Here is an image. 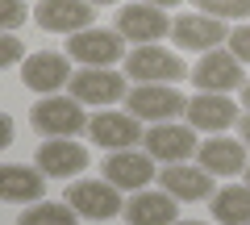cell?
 <instances>
[{"instance_id":"cell-11","label":"cell","mask_w":250,"mask_h":225,"mask_svg":"<svg viewBox=\"0 0 250 225\" xmlns=\"http://www.w3.org/2000/svg\"><path fill=\"white\" fill-rule=\"evenodd\" d=\"M34 21L38 29H46V34H83V29H92V21H96V13H92L88 0H42L34 9Z\"/></svg>"},{"instance_id":"cell-2","label":"cell","mask_w":250,"mask_h":225,"mask_svg":"<svg viewBox=\"0 0 250 225\" xmlns=\"http://www.w3.org/2000/svg\"><path fill=\"white\" fill-rule=\"evenodd\" d=\"M125 113H134L138 121H175L179 113H188V96L175 83H138L125 96Z\"/></svg>"},{"instance_id":"cell-15","label":"cell","mask_w":250,"mask_h":225,"mask_svg":"<svg viewBox=\"0 0 250 225\" xmlns=\"http://www.w3.org/2000/svg\"><path fill=\"white\" fill-rule=\"evenodd\" d=\"M83 167H88V150L75 138H46L38 146V171L50 175V180H71Z\"/></svg>"},{"instance_id":"cell-26","label":"cell","mask_w":250,"mask_h":225,"mask_svg":"<svg viewBox=\"0 0 250 225\" xmlns=\"http://www.w3.org/2000/svg\"><path fill=\"white\" fill-rule=\"evenodd\" d=\"M233 50V59L238 63H250V25H238V29H229V42H225Z\"/></svg>"},{"instance_id":"cell-28","label":"cell","mask_w":250,"mask_h":225,"mask_svg":"<svg viewBox=\"0 0 250 225\" xmlns=\"http://www.w3.org/2000/svg\"><path fill=\"white\" fill-rule=\"evenodd\" d=\"M13 138H17V121L4 113V146H13Z\"/></svg>"},{"instance_id":"cell-18","label":"cell","mask_w":250,"mask_h":225,"mask_svg":"<svg viewBox=\"0 0 250 225\" xmlns=\"http://www.w3.org/2000/svg\"><path fill=\"white\" fill-rule=\"evenodd\" d=\"M125 225H175L179 221V200L171 192H134L125 200Z\"/></svg>"},{"instance_id":"cell-22","label":"cell","mask_w":250,"mask_h":225,"mask_svg":"<svg viewBox=\"0 0 250 225\" xmlns=\"http://www.w3.org/2000/svg\"><path fill=\"white\" fill-rule=\"evenodd\" d=\"M17 225H80V213L59 200H38L17 217Z\"/></svg>"},{"instance_id":"cell-20","label":"cell","mask_w":250,"mask_h":225,"mask_svg":"<svg viewBox=\"0 0 250 225\" xmlns=\"http://www.w3.org/2000/svg\"><path fill=\"white\" fill-rule=\"evenodd\" d=\"M42 192H46V180L38 167H21V163L0 167V200L4 205H38Z\"/></svg>"},{"instance_id":"cell-31","label":"cell","mask_w":250,"mask_h":225,"mask_svg":"<svg viewBox=\"0 0 250 225\" xmlns=\"http://www.w3.org/2000/svg\"><path fill=\"white\" fill-rule=\"evenodd\" d=\"M88 4H117V0H88Z\"/></svg>"},{"instance_id":"cell-9","label":"cell","mask_w":250,"mask_h":225,"mask_svg":"<svg viewBox=\"0 0 250 225\" xmlns=\"http://www.w3.org/2000/svg\"><path fill=\"white\" fill-rule=\"evenodd\" d=\"M71 96L80 100V104H117V100H125L129 92H125V75H117L113 67H83V71L71 75Z\"/></svg>"},{"instance_id":"cell-27","label":"cell","mask_w":250,"mask_h":225,"mask_svg":"<svg viewBox=\"0 0 250 225\" xmlns=\"http://www.w3.org/2000/svg\"><path fill=\"white\" fill-rule=\"evenodd\" d=\"M238 134H242V142H246V150H250V113L238 117Z\"/></svg>"},{"instance_id":"cell-7","label":"cell","mask_w":250,"mask_h":225,"mask_svg":"<svg viewBox=\"0 0 250 225\" xmlns=\"http://www.w3.org/2000/svg\"><path fill=\"white\" fill-rule=\"evenodd\" d=\"M167 29H171L167 13H163L159 4H146V0H134V4H125V9L117 13V34H121L125 42H134V46H154Z\"/></svg>"},{"instance_id":"cell-23","label":"cell","mask_w":250,"mask_h":225,"mask_svg":"<svg viewBox=\"0 0 250 225\" xmlns=\"http://www.w3.org/2000/svg\"><path fill=\"white\" fill-rule=\"evenodd\" d=\"M196 13H208L217 21H242L250 17V0H192Z\"/></svg>"},{"instance_id":"cell-8","label":"cell","mask_w":250,"mask_h":225,"mask_svg":"<svg viewBox=\"0 0 250 225\" xmlns=\"http://www.w3.org/2000/svg\"><path fill=\"white\" fill-rule=\"evenodd\" d=\"M171 38H175L179 50L208 54V50H217L221 42H229V29H225V21L208 17V13H184V17L171 21Z\"/></svg>"},{"instance_id":"cell-29","label":"cell","mask_w":250,"mask_h":225,"mask_svg":"<svg viewBox=\"0 0 250 225\" xmlns=\"http://www.w3.org/2000/svg\"><path fill=\"white\" fill-rule=\"evenodd\" d=\"M242 104H246V113H250V80L242 83Z\"/></svg>"},{"instance_id":"cell-1","label":"cell","mask_w":250,"mask_h":225,"mask_svg":"<svg viewBox=\"0 0 250 225\" xmlns=\"http://www.w3.org/2000/svg\"><path fill=\"white\" fill-rule=\"evenodd\" d=\"M88 113L75 96H42L29 113V125L38 129L42 138H75V134H88Z\"/></svg>"},{"instance_id":"cell-14","label":"cell","mask_w":250,"mask_h":225,"mask_svg":"<svg viewBox=\"0 0 250 225\" xmlns=\"http://www.w3.org/2000/svg\"><path fill=\"white\" fill-rule=\"evenodd\" d=\"M21 83L29 92H42V96H59L62 83H71V71H67V59L59 50H38L21 63Z\"/></svg>"},{"instance_id":"cell-19","label":"cell","mask_w":250,"mask_h":225,"mask_svg":"<svg viewBox=\"0 0 250 225\" xmlns=\"http://www.w3.org/2000/svg\"><path fill=\"white\" fill-rule=\"evenodd\" d=\"M196 163L208 175H242L250 167L246 163V142H242V138L238 142H233V138H208V142H200Z\"/></svg>"},{"instance_id":"cell-32","label":"cell","mask_w":250,"mask_h":225,"mask_svg":"<svg viewBox=\"0 0 250 225\" xmlns=\"http://www.w3.org/2000/svg\"><path fill=\"white\" fill-rule=\"evenodd\" d=\"M175 225H205V221H175Z\"/></svg>"},{"instance_id":"cell-16","label":"cell","mask_w":250,"mask_h":225,"mask_svg":"<svg viewBox=\"0 0 250 225\" xmlns=\"http://www.w3.org/2000/svg\"><path fill=\"white\" fill-rule=\"evenodd\" d=\"M188 125L200 129V134H221V129H229L233 121H238V108H233L229 96H221V92H196V96L188 100Z\"/></svg>"},{"instance_id":"cell-24","label":"cell","mask_w":250,"mask_h":225,"mask_svg":"<svg viewBox=\"0 0 250 225\" xmlns=\"http://www.w3.org/2000/svg\"><path fill=\"white\" fill-rule=\"evenodd\" d=\"M25 21H29L25 0H0V25H4V34H17Z\"/></svg>"},{"instance_id":"cell-25","label":"cell","mask_w":250,"mask_h":225,"mask_svg":"<svg viewBox=\"0 0 250 225\" xmlns=\"http://www.w3.org/2000/svg\"><path fill=\"white\" fill-rule=\"evenodd\" d=\"M29 54H25V42L17 34H4L0 38V67H21Z\"/></svg>"},{"instance_id":"cell-13","label":"cell","mask_w":250,"mask_h":225,"mask_svg":"<svg viewBox=\"0 0 250 225\" xmlns=\"http://www.w3.org/2000/svg\"><path fill=\"white\" fill-rule=\"evenodd\" d=\"M159 188L171 192L175 200H213L217 184L200 163H171L159 171Z\"/></svg>"},{"instance_id":"cell-12","label":"cell","mask_w":250,"mask_h":225,"mask_svg":"<svg viewBox=\"0 0 250 225\" xmlns=\"http://www.w3.org/2000/svg\"><path fill=\"white\" fill-rule=\"evenodd\" d=\"M100 175H104L108 184H117L121 192H142L150 180H159L154 175V159L150 154H138V150H113L104 159V167H100Z\"/></svg>"},{"instance_id":"cell-6","label":"cell","mask_w":250,"mask_h":225,"mask_svg":"<svg viewBox=\"0 0 250 225\" xmlns=\"http://www.w3.org/2000/svg\"><path fill=\"white\" fill-rule=\"evenodd\" d=\"M67 54L71 59H80L83 67H113L125 59V38L117 34V29H83V34H71L67 38Z\"/></svg>"},{"instance_id":"cell-3","label":"cell","mask_w":250,"mask_h":225,"mask_svg":"<svg viewBox=\"0 0 250 225\" xmlns=\"http://www.w3.org/2000/svg\"><path fill=\"white\" fill-rule=\"evenodd\" d=\"M67 205L80 217H88V221H113V217L125 213L121 188L108 184V180H75V184H67Z\"/></svg>"},{"instance_id":"cell-33","label":"cell","mask_w":250,"mask_h":225,"mask_svg":"<svg viewBox=\"0 0 250 225\" xmlns=\"http://www.w3.org/2000/svg\"><path fill=\"white\" fill-rule=\"evenodd\" d=\"M246 184H250V167H246Z\"/></svg>"},{"instance_id":"cell-5","label":"cell","mask_w":250,"mask_h":225,"mask_svg":"<svg viewBox=\"0 0 250 225\" xmlns=\"http://www.w3.org/2000/svg\"><path fill=\"white\" fill-rule=\"evenodd\" d=\"M146 154H150L154 163H163V167H171V163H188L192 154L200 150L196 142V129L192 125H175V121H159V125L146 129L142 138Z\"/></svg>"},{"instance_id":"cell-10","label":"cell","mask_w":250,"mask_h":225,"mask_svg":"<svg viewBox=\"0 0 250 225\" xmlns=\"http://www.w3.org/2000/svg\"><path fill=\"white\" fill-rule=\"evenodd\" d=\"M192 83H196L200 92H221V96H229L233 88L242 92V83H246V75H242V63L233 59V50H208L200 54L196 71H192Z\"/></svg>"},{"instance_id":"cell-30","label":"cell","mask_w":250,"mask_h":225,"mask_svg":"<svg viewBox=\"0 0 250 225\" xmlns=\"http://www.w3.org/2000/svg\"><path fill=\"white\" fill-rule=\"evenodd\" d=\"M146 4H159V9H171V4H179V0H146Z\"/></svg>"},{"instance_id":"cell-4","label":"cell","mask_w":250,"mask_h":225,"mask_svg":"<svg viewBox=\"0 0 250 225\" xmlns=\"http://www.w3.org/2000/svg\"><path fill=\"white\" fill-rule=\"evenodd\" d=\"M125 75L138 83H175L188 75V63L163 46H134L125 54Z\"/></svg>"},{"instance_id":"cell-21","label":"cell","mask_w":250,"mask_h":225,"mask_svg":"<svg viewBox=\"0 0 250 225\" xmlns=\"http://www.w3.org/2000/svg\"><path fill=\"white\" fill-rule=\"evenodd\" d=\"M213 217L217 225H250V184H229L213 192Z\"/></svg>"},{"instance_id":"cell-17","label":"cell","mask_w":250,"mask_h":225,"mask_svg":"<svg viewBox=\"0 0 250 225\" xmlns=\"http://www.w3.org/2000/svg\"><path fill=\"white\" fill-rule=\"evenodd\" d=\"M88 138L104 150H129V146L142 142V125H138L134 113H96L88 121Z\"/></svg>"}]
</instances>
